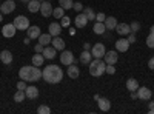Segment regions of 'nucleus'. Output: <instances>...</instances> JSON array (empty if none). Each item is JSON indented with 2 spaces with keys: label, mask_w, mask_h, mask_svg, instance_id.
<instances>
[{
  "label": "nucleus",
  "mask_w": 154,
  "mask_h": 114,
  "mask_svg": "<svg viewBox=\"0 0 154 114\" xmlns=\"http://www.w3.org/2000/svg\"><path fill=\"white\" fill-rule=\"evenodd\" d=\"M48 29H49V34L53 35V37H56V35H59L60 34V31H62V25L60 23H51L49 26H48Z\"/></svg>",
  "instance_id": "a211bd4d"
},
{
  "label": "nucleus",
  "mask_w": 154,
  "mask_h": 114,
  "mask_svg": "<svg viewBox=\"0 0 154 114\" xmlns=\"http://www.w3.org/2000/svg\"><path fill=\"white\" fill-rule=\"evenodd\" d=\"M149 114H154V100H151L149 103Z\"/></svg>",
  "instance_id": "a18cd8bd"
},
{
  "label": "nucleus",
  "mask_w": 154,
  "mask_h": 114,
  "mask_svg": "<svg viewBox=\"0 0 154 114\" xmlns=\"http://www.w3.org/2000/svg\"><path fill=\"white\" fill-rule=\"evenodd\" d=\"M105 72H108V74H114V72H116V66H114V65H106Z\"/></svg>",
  "instance_id": "ea45409f"
},
{
  "label": "nucleus",
  "mask_w": 154,
  "mask_h": 114,
  "mask_svg": "<svg viewBox=\"0 0 154 114\" xmlns=\"http://www.w3.org/2000/svg\"><path fill=\"white\" fill-rule=\"evenodd\" d=\"M103 60H105L106 65H116L117 60H119V56H117L116 51H106L105 56H103Z\"/></svg>",
  "instance_id": "6e6552de"
},
{
  "label": "nucleus",
  "mask_w": 154,
  "mask_h": 114,
  "mask_svg": "<svg viewBox=\"0 0 154 114\" xmlns=\"http://www.w3.org/2000/svg\"><path fill=\"white\" fill-rule=\"evenodd\" d=\"M0 5H2V3H0Z\"/></svg>",
  "instance_id": "603ef678"
},
{
  "label": "nucleus",
  "mask_w": 154,
  "mask_h": 114,
  "mask_svg": "<svg viewBox=\"0 0 154 114\" xmlns=\"http://www.w3.org/2000/svg\"><path fill=\"white\" fill-rule=\"evenodd\" d=\"M72 9H74L75 12H80V11H83V5L79 3V2H77V3H72Z\"/></svg>",
  "instance_id": "e433bc0d"
},
{
  "label": "nucleus",
  "mask_w": 154,
  "mask_h": 114,
  "mask_svg": "<svg viewBox=\"0 0 154 114\" xmlns=\"http://www.w3.org/2000/svg\"><path fill=\"white\" fill-rule=\"evenodd\" d=\"M146 46L148 48H154V34H151V32L146 37Z\"/></svg>",
  "instance_id": "f704fd0d"
},
{
  "label": "nucleus",
  "mask_w": 154,
  "mask_h": 114,
  "mask_svg": "<svg viewBox=\"0 0 154 114\" xmlns=\"http://www.w3.org/2000/svg\"><path fill=\"white\" fill-rule=\"evenodd\" d=\"M51 43H53V46L57 49V51H59V49H65V40H63V39H60L59 35H56Z\"/></svg>",
  "instance_id": "393cba45"
},
{
  "label": "nucleus",
  "mask_w": 154,
  "mask_h": 114,
  "mask_svg": "<svg viewBox=\"0 0 154 114\" xmlns=\"http://www.w3.org/2000/svg\"><path fill=\"white\" fill-rule=\"evenodd\" d=\"M99 108H100V111H109L111 109V102L108 99H105V97H99Z\"/></svg>",
  "instance_id": "dca6fc26"
},
{
  "label": "nucleus",
  "mask_w": 154,
  "mask_h": 114,
  "mask_svg": "<svg viewBox=\"0 0 154 114\" xmlns=\"http://www.w3.org/2000/svg\"><path fill=\"white\" fill-rule=\"evenodd\" d=\"M53 16H54L56 19H62L63 16H65V9H63L62 6L54 8V9H53Z\"/></svg>",
  "instance_id": "7c9ffc66"
},
{
  "label": "nucleus",
  "mask_w": 154,
  "mask_h": 114,
  "mask_svg": "<svg viewBox=\"0 0 154 114\" xmlns=\"http://www.w3.org/2000/svg\"><path fill=\"white\" fill-rule=\"evenodd\" d=\"M93 60V54L89 53V49H85V51L80 54V62L83 65H89V62Z\"/></svg>",
  "instance_id": "4be33fe9"
},
{
  "label": "nucleus",
  "mask_w": 154,
  "mask_h": 114,
  "mask_svg": "<svg viewBox=\"0 0 154 114\" xmlns=\"http://www.w3.org/2000/svg\"><path fill=\"white\" fill-rule=\"evenodd\" d=\"M74 22H75V26L77 28H85L86 23H88V19H86V16L83 14V12H79V14L75 16Z\"/></svg>",
  "instance_id": "ddd939ff"
},
{
  "label": "nucleus",
  "mask_w": 154,
  "mask_h": 114,
  "mask_svg": "<svg viewBox=\"0 0 154 114\" xmlns=\"http://www.w3.org/2000/svg\"><path fill=\"white\" fill-rule=\"evenodd\" d=\"M26 99V94H25V91H22V90H19V91H16V94H14V100L17 103H20V102H23V100Z\"/></svg>",
  "instance_id": "c756f323"
},
{
  "label": "nucleus",
  "mask_w": 154,
  "mask_h": 114,
  "mask_svg": "<svg viewBox=\"0 0 154 114\" xmlns=\"http://www.w3.org/2000/svg\"><path fill=\"white\" fill-rule=\"evenodd\" d=\"M130 28H131V32H137V31L140 29V23H139V22H133V23L130 25Z\"/></svg>",
  "instance_id": "c9c22d12"
},
{
  "label": "nucleus",
  "mask_w": 154,
  "mask_h": 114,
  "mask_svg": "<svg viewBox=\"0 0 154 114\" xmlns=\"http://www.w3.org/2000/svg\"><path fill=\"white\" fill-rule=\"evenodd\" d=\"M22 2H25V3H28V2H29V0H22Z\"/></svg>",
  "instance_id": "3c124183"
},
{
  "label": "nucleus",
  "mask_w": 154,
  "mask_h": 114,
  "mask_svg": "<svg viewBox=\"0 0 154 114\" xmlns=\"http://www.w3.org/2000/svg\"><path fill=\"white\" fill-rule=\"evenodd\" d=\"M116 31H117L120 35H128L131 32V28H130V25H126V23H117Z\"/></svg>",
  "instance_id": "2eb2a0df"
},
{
  "label": "nucleus",
  "mask_w": 154,
  "mask_h": 114,
  "mask_svg": "<svg viewBox=\"0 0 154 114\" xmlns=\"http://www.w3.org/2000/svg\"><path fill=\"white\" fill-rule=\"evenodd\" d=\"M0 60H2L5 65H9V63L12 62V54H11V51H8V49H3V51L0 53Z\"/></svg>",
  "instance_id": "6ab92c4d"
},
{
  "label": "nucleus",
  "mask_w": 154,
  "mask_h": 114,
  "mask_svg": "<svg viewBox=\"0 0 154 114\" xmlns=\"http://www.w3.org/2000/svg\"><path fill=\"white\" fill-rule=\"evenodd\" d=\"M14 25H16L17 29L26 31L29 28V20H28V17H25V16H17L16 20H14Z\"/></svg>",
  "instance_id": "20e7f679"
},
{
  "label": "nucleus",
  "mask_w": 154,
  "mask_h": 114,
  "mask_svg": "<svg viewBox=\"0 0 154 114\" xmlns=\"http://www.w3.org/2000/svg\"><path fill=\"white\" fill-rule=\"evenodd\" d=\"M56 51H57V49H56L54 46H49V45H48V46L43 48V53H42V54H43L45 59H51V60H53V59L56 57Z\"/></svg>",
  "instance_id": "4468645a"
},
{
  "label": "nucleus",
  "mask_w": 154,
  "mask_h": 114,
  "mask_svg": "<svg viewBox=\"0 0 154 114\" xmlns=\"http://www.w3.org/2000/svg\"><path fill=\"white\" fill-rule=\"evenodd\" d=\"M66 74L69 75L71 79H77V77L80 75V69L77 68L75 65H72V63H71V65H68V71H66Z\"/></svg>",
  "instance_id": "f3484780"
},
{
  "label": "nucleus",
  "mask_w": 154,
  "mask_h": 114,
  "mask_svg": "<svg viewBox=\"0 0 154 114\" xmlns=\"http://www.w3.org/2000/svg\"><path fill=\"white\" fill-rule=\"evenodd\" d=\"M16 9V3L12 2V0H6L0 5V11H2V14H11L12 11Z\"/></svg>",
  "instance_id": "1a4fd4ad"
},
{
  "label": "nucleus",
  "mask_w": 154,
  "mask_h": 114,
  "mask_svg": "<svg viewBox=\"0 0 154 114\" xmlns=\"http://www.w3.org/2000/svg\"><path fill=\"white\" fill-rule=\"evenodd\" d=\"M82 12L86 16V19H88V20H94V19H96V14H94V11H93L91 8H83V11H82Z\"/></svg>",
  "instance_id": "2f4dec72"
},
{
  "label": "nucleus",
  "mask_w": 154,
  "mask_h": 114,
  "mask_svg": "<svg viewBox=\"0 0 154 114\" xmlns=\"http://www.w3.org/2000/svg\"><path fill=\"white\" fill-rule=\"evenodd\" d=\"M42 79L46 82V83H59L62 82L63 79V71L60 66L57 65H48L45 66V69L42 71Z\"/></svg>",
  "instance_id": "f257e3e1"
},
{
  "label": "nucleus",
  "mask_w": 154,
  "mask_h": 114,
  "mask_svg": "<svg viewBox=\"0 0 154 114\" xmlns=\"http://www.w3.org/2000/svg\"><path fill=\"white\" fill-rule=\"evenodd\" d=\"M19 77L25 82H37L42 79V71L38 69L35 65L32 66H22L20 71H19Z\"/></svg>",
  "instance_id": "f03ea898"
},
{
  "label": "nucleus",
  "mask_w": 154,
  "mask_h": 114,
  "mask_svg": "<svg viewBox=\"0 0 154 114\" xmlns=\"http://www.w3.org/2000/svg\"><path fill=\"white\" fill-rule=\"evenodd\" d=\"M40 12H42V16H43V17L53 16V5H51L48 0L42 2V3H40Z\"/></svg>",
  "instance_id": "9d476101"
},
{
  "label": "nucleus",
  "mask_w": 154,
  "mask_h": 114,
  "mask_svg": "<svg viewBox=\"0 0 154 114\" xmlns=\"http://www.w3.org/2000/svg\"><path fill=\"white\" fill-rule=\"evenodd\" d=\"M69 23H71V20H69V17H66V16H63L62 17V26H69Z\"/></svg>",
  "instance_id": "4c0bfd02"
},
{
  "label": "nucleus",
  "mask_w": 154,
  "mask_h": 114,
  "mask_svg": "<svg viewBox=\"0 0 154 114\" xmlns=\"http://www.w3.org/2000/svg\"><path fill=\"white\" fill-rule=\"evenodd\" d=\"M151 90L149 88H146V86H139L137 88V97L139 99H142V100H148V99H151Z\"/></svg>",
  "instance_id": "9b49d317"
},
{
  "label": "nucleus",
  "mask_w": 154,
  "mask_h": 114,
  "mask_svg": "<svg viewBox=\"0 0 154 114\" xmlns=\"http://www.w3.org/2000/svg\"><path fill=\"white\" fill-rule=\"evenodd\" d=\"M26 31H28V37H29V39H38V35H40V28H38V26H31V25H29V28Z\"/></svg>",
  "instance_id": "5701e85b"
},
{
  "label": "nucleus",
  "mask_w": 154,
  "mask_h": 114,
  "mask_svg": "<svg viewBox=\"0 0 154 114\" xmlns=\"http://www.w3.org/2000/svg\"><path fill=\"white\" fill-rule=\"evenodd\" d=\"M37 112H38V114H49V112H51V108L46 106V105H40V106L37 108Z\"/></svg>",
  "instance_id": "72a5a7b5"
},
{
  "label": "nucleus",
  "mask_w": 154,
  "mask_h": 114,
  "mask_svg": "<svg viewBox=\"0 0 154 114\" xmlns=\"http://www.w3.org/2000/svg\"><path fill=\"white\" fill-rule=\"evenodd\" d=\"M25 94H26L28 99H37V97H38V90H37L35 86H26Z\"/></svg>",
  "instance_id": "aec40b11"
},
{
  "label": "nucleus",
  "mask_w": 154,
  "mask_h": 114,
  "mask_svg": "<svg viewBox=\"0 0 154 114\" xmlns=\"http://www.w3.org/2000/svg\"><path fill=\"white\" fill-rule=\"evenodd\" d=\"M105 26H106V29H116V26H117V19H116V17H106L105 19Z\"/></svg>",
  "instance_id": "b1692460"
},
{
  "label": "nucleus",
  "mask_w": 154,
  "mask_h": 114,
  "mask_svg": "<svg viewBox=\"0 0 154 114\" xmlns=\"http://www.w3.org/2000/svg\"><path fill=\"white\" fill-rule=\"evenodd\" d=\"M48 2H49V0H48Z\"/></svg>",
  "instance_id": "864d4df0"
},
{
  "label": "nucleus",
  "mask_w": 154,
  "mask_h": 114,
  "mask_svg": "<svg viewBox=\"0 0 154 114\" xmlns=\"http://www.w3.org/2000/svg\"><path fill=\"white\" fill-rule=\"evenodd\" d=\"M105 19H106V16L103 14V12H99V14H96V20H97V22H105Z\"/></svg>",
  "instance_id": "a19ab883"
},
{
  "label": "nucleus",
  "mask_w": 154,
  "mask_h": 114,
  "mask_svg": "<svg viewBox=\"0 0 154 114\" xmlns=\"http://www.w3.org/2000/svg\"><path fill=\"white\" fill-rule=\"evenodd\" d=\"M51 42H53V35H51L49 32H48V34H40V35H38V43H42L43 46H48Z\"/></svg>",
  "instance_id": "412c9836"
},
{
  "label": "nucleus",
  "mask_w": 154,
  "mask_h": 114,
  "mask_svg": "<svg viewBox=\"0 0 154 114\" xmlns=\"http://www.w3.org/2000/svg\"><path fill=\"white\" fill-rule=\"evenodd\" d=\"M130 42H128L126 39H119L117 42H116V49H117L119 53H126L128 48H130Z\"/></svg>",
  "instance_id": "f8f14e48"
},
{
  "label": "nucleus",
  "mask_w": 154,
  "mask_h": 114,
  "mask_svg": "<svg viewBox=\"0 0 154 114\" xmlns=\"http://www.w3.org/2000/svg\"><path fill=\"white\" fill-rule=\"evenodd\" d=\"M151 34H154V25H152V26H151Z\"/></svg>",
  "instance_id": "8fccbe9b"
},
{
  "label": "nucleus",
  "mask_w": 154,
  "mask_h": 114,
  "mask_svg": "<svg viewBox=\"0 0 154 114\" xmlns=\"http://www.w3.org/2000/svg\"><path fill=\"white\" fill-rule=\"evenodd\" d=\"M72 0H59V5L63 8V9H71L72 8Z\"/></svg>",
  "instance_id": "473e14b6"
},
{
  "label": "nucleus",
  "mask_w": 154,
  "mask_h": 114,
  "mask_svg": "<svg viewBox=\"0 0 154 114\" xmlns=\"http://www.w3.org/2000/svg\"><path fill=\"white\" fill-rule=\"evenodd\" d=\"M131 97L136 99V97H137V93H136V91H131Z\"/></svg>",
  "instance_id": "de8ad7c7"
},
{
  "label": "nucleus",
  "mask_w": 154,
  "mask_h": 114,
  "mask_svg": "<svg viewBox=\"0 0 154 114\" xmlns=\"http://www.w3.org/2000/svg\"><path fill=\"white\" fill-rule=\"evenodd\" d=\"M60 62L63 63V65H71V63H74V56L71 51H68V49H63L62 54H60Z\"/></svg>",
  "instance_id": "0eeeda50"
},
{
  "label": "nucleus",
  "mask_w": 154,
  "mask_h": 114,
  "mask_svg": "<svg viewBox=\"0 0 154 114\" xmlns=\"http://www.w3.org/2000/svg\"><path fill=\"white\" fill-rule=\"evenodd\" d=\"M93 31H94L96 34H103V32L106 31V26H105V23H103V22H97V23L94 25Z\"/></svg>",
  "instance_id": "c85d7f7f"
},
{
  "label": "nucleus",
  "mask_w": 154,
  "mask_h": 114,
  "mask_svg": "<svg viewBox=\"0 0 154 114\" xmlns=\"http://www.w3.org/2000/svg\"><path fill=\"white\" fill-rule=\"evenodd\" d=\"M2 19H3V14H2V11H0V22H2Z\"/></svg>",
  "instance_id": "09e8293b"
},
{
  "label": "nucleus",
  "mask_w": 154,
  "mask_h": 114,
  "mask_svg": "<svg viewBox=\"0 0 154 114\" xmlns=\"http://www.w3.org/2000/svg\"><path fill=\"white\" fill-rule=\"evenodd\" d=\"M137 88H139V82L136 79H128L126 80V90L128 91H137Z\"/></svg>",
  "instance_id": "cd10ccee"
},
{
  "label": "nucleus",
  "mask_w": 154,
  "mask_h": 114,
  "mask_svg": "<svg viewBox=\"0 0 154 114\" xmlns=\"http://www.w3.org/2000/svg\"><path fill=\"white\" fill-rule=\"evenodd\" d=\"M43 48H45V46H43L42 43H37L35 48H34V51H35V53H43Z\"/></svg>",
  "instance_id": "79ce46f5"
},
{
  "label": "nucleus",
  "mask_w": 154,
  "mask_h": 114,
  "mask_svg": "<svg viewBox=\"0 0 154 114\" xmlns=\"http://www.w3.org/2000/svg\"><path fill=\"white\" fill-rule=\"evenodd\" d=\"M16 29L17 28H16L14 23H8L2 28V34H3V37H6V39H11V37L16 35Z\"/></svg>",
  "instance_id": "423d86ee"
},
{
  "label": "nucleus",
  "mask_w": 154,
  "mask_h": 114,
  "mask_svg": "<svg viewBox=\"0 0 154 114\" xmlns=\"http://www.w3.org/2000/svg\"><path fill=\"white\" fill-rule=\"evenodd\" d=\"M130 43H136V35H134V32H130V35H128V39H126Z\"/></svg>",
  "instance_id": "37998d69"
},
{
  "label": "nucleus",
  "mask_w": 154,
  "mask_h": 114,
  "mask_svg": "<svg viewBox=\"0 0 154 114\" xmlns=\"http://www.w3.org/2000/svg\"><path fill=\"white\" fill-rule=\"evenodd\" d=\"M26 82H25V80H20L19 83H17V90H22V91H25V90H26Z\"/></svg>",
  "instance_id": "58836bf2"
},
{
  "label": "nucleus",
  "mask_w": 154,
  "mask_h": 114,
  "mask_svg": "<svg viewBox=\"0 0 154 114\" xmlns=\"http://www.w3.org/2000/svg\"><path fill=\"white\" fill-rule=\"evenodd\" d=\"M105 53H106V49H105V45L103 43H96L93 46V49H91V54L96 59H102V57L105 56Z\"/></svg>",
  "instance_id": "39448f33"
},
{
  "label": "nucleus",
  "mask_w": 154,
  "mask_h": 114,
  "mask_svg": "<svg viewBox=\"0 0 154 114\" xmlns=\"http://www.w3.org/2000/svg\"><path fill=\"white\" fill-rule=\"evenodd\" d=\"M105 68H106V63L105 60L102 59H94L89 62V74L94 75V77H100V75L105 74Z\"/></svg>",
  "instance_id": "7ed1b4c3"
},
{
  "label": "nucleus",
  "mask_w": 154,
  "mask_h": 114,
  "mask_svg": "<svg viewBox=\"0 0 154 114\" xmlns=\"http://www.w3.org/2000/svg\"><path fill=\"white\" fill-rule=\"evenodd\" d=\"M28 11L29 12L40 11V2H38V0H29V2H28Z\"/></svg>",
  "instance_id": "bb28decb"
},
{
  "label": "nucleus",
  "mask_w": 154,
  "mask_h": 114,
  "mask_svg": "<svg viewBox=\"0 0 154 114\" xmlns=\"http://www.w3.org/2000/svg\"><path fill=\"white\" fill-rule=\"evenodd\" d=\"M148 66H149V69H154V57H151V59H149Z\"/></svg>",
  "instance_id": "c03bdc74"
},
{
  "label": "nucleus",
  "mask_w": 154,
  "mask_h": 114,
  "mask_svg": "<svg viewBox=\"0 0 154 114\" xmlns=\"http://www.w3.org/2000/svg\"><path fill=\"white\" fill-rule=\"evenodd\" d=\"M43 62H45V57H43L42 53H35V54L32 56V65H35V66H42V65H43Z\"/></svg>",
  "instance_id": "a878e982"
},
{
  "label": "nucleus",
  "mask_w": 154,
  "mask_h": 114,
  "mask_svg": "<svg viewBox=\"0 0 154 114\" xmlns=\"http://www.w3.org/2000/svg\"><path fill=\"white\" fill-rule=\"evenodd\" d=\"M29 40H31L29 37H25V40H23V43H25V45H29Z\"/></svg>",
  "instance_id": "49530a36"
}]
</instances>
